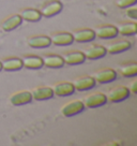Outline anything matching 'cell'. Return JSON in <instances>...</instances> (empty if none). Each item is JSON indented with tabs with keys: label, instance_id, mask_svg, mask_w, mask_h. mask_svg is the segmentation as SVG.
<instances>
[{
	"label": "cell",
	"instance_id": "27",
	"mask_svg": "<svg viewBox=\"0 0 137 146\" xmlns=\"http://www.w3.org/2000/svg\"><path fill=\"white\" fill-rule=\"evenodd\" d=\"M0 70H2V67H1V61H0Z\"/></svg>",
	"mask_w": 137,
	"mask_h": 146
},
{
	"label": "cell",
	"instance_id": "8",
	"mask_svg": "<svg viewBox=\"0 0 137 146\" xmlns=\"http://www.w3.org/2000/svg\"><path fill=\"white\" fill-rule=\"evenodd\" d=\"M73 40L79 43H85V42H90L96 39V35L93 29L90 28H82V29H77L74 32H72Z\"/></svg>",
	"mask_w": 137,
	"mask_h": 146
},
{
	"label": "cell",
	"instance_id": "26",
	"mask_svg": "<svg viewBox=\"0 0 137 146\" xmlns=\"http://www.w3.org/2000/svg\"><path fill=\"white\" fill-rule=\"evenodd\" d=\"M128 90H130V92H132V94H134V95H136L137 94V81H133V82L131 83V85H130V87H128Z\"/></svg>",
	"mask_w": 137,
	"mask_h": 146
},
{
	"label": "cell",
	"instance_id": "6",
	"mask_svg": "<svg viewBox=\"0 0 137 146\" xmlns=\"http://www.w3.org/2000/svg\"><path fill=\"white\" fill-rule=\"evenodd\" d=\"M93 31H94L96 36L100 38V39H111V38L117 36V35H118V30H117L116 26L108 25V24L97 26L94 28Z\"/></svg>",
	"mask_w": 137,
	"mask_h": 146
},
{
	"label": "cell",
	"instance_id": "18",
	"mask_svg": "<svg viewBox=\"0 0 137 146\" xmlns=\"http://www.w3.org/2000/svg\"><path fill=\"white\" fill-rule=\"evenodd\" d=\"M43 66H46L48 68H61L64 64V61L60 55L56 54H46L43 58Z\"/></svg>",
	"mask_w": 137,
	"mask_h": 146
},
{
	"label": "cell",
	"instance_id": "10",
	"mask_svg": "<svg viewBox=\"0 0 137 146\" xmlns=\"http://www.w3.org/2000/svg\"><path fill=\"white\" fill-rule=\"evenodd\" d=\"M32 100V95L30 91L28 90H22L14 92L12 96L10 97V102L15 106H19V105L27 104Z\"/></svg>",
	"mask_w": 137,
	"mask_h": 146
},
{
	"label": "cell",
	"instance_id": "22",
	"mask_svg": "<svg viewBox=\"0 0 137 146\" xmlns=\"http://www.w3.org/2000/svg\"><path fill=\"white\" fill-rule=\"evenodd\" d=\"M118 33L122 36H134L137 32V25L135 22H128V23H121L117 26Z\"/></svg>",
	"mask_w": 137,
	"mask_h": 146
},
{
	"label": "cell",
	"instance_id": "23",
	"mask_svg": "<svg viewBox=\"0 0 137 146\" xmlns=\"http://www.w3.org/2000/svg\"><path fill=\"white\" fill-rule=\"evenodd\" d=\"M119 71L125 78H133L137 74V64L136 62L124 64L119 68Z\"/></svg>",
	"mask_w": 137,
	"mask_h": 146
},
{
	"label": "cell",
	"instance_id": "21",
	"mask_svg": "<svg viewBox=\"0 0 137 146\" xmlns=\"http://www.w3.org/2000/svg\"><path fill=\"white\" fill-rule=\"evenodd\" d=\"M23 67H26L28 69H40L43 67V60L39 56H24L22 58Z\"/></svg>",
	"mask_w": 137,
	"mask_h": 146
},
{
	"label": "cell",
	"instance_id": "16",
	"mask_svg": "<svg viewBox=\"0 0 137 146\" xmlns=\"http://www.w3.org/2000/svg\"><path fill=\"white\" fill-rule=\"evenodd\" d=\"M22 22L23 19L19 16V14H12L1 22V29L3 31H11L16 27H18Z\"/></svg>",
	"mask_w": 137,
	"mask_h": 146
},
{
	"label": "cell",
	"instance_id": "19",
	"mask_svg": "<svg viewBox=\"0 0 137 146\" xmlns=\"http://www.w3.org/2000/svg\"><path fill=\"white\" fill-rule=\"evenodd\" d=\"M1 67L5 71H16L23 68V62L20 58L17 57H9L1 60Z\"/></svg>",
	"mask_w": 137,
	"mask_h": 146
},
{
	"label": "cell",
	"instance_id": "17",
	"mask_svg": "<svg viewBox=\"0 0 137 146\" xmlns=\"http://www.w3.org/2000/svg\"><path fill=\"white\" fill-rule=\"evenodd\" d=\"M82 54L85 56V58L93 60L104 57L106 55V50L103 45H91L84 50Z\"/></svg>",
	"mask_w": 137,
	"mask_h": 146
},
{
	"label": "cell",
	"instance_id": "3",
	"mask_svg": "<svg viewBox=\"0 0 137 146\" xmlns=\"http://www.w3.org/2000/svg\"><path fill=\"white\" fill-rule=\"evenodd\" d=\"M84 109H85V105L82 103V101L73 100L65 103L61 108L60 112H61V114L63 115L64 117H71V116H74L76 114H79L80 112L84 111Z\"/></svg>",
	"mask_w": 137,
	"mask_h": 146
},
{
	"label": "cell",
	"instance_id": "1",
	"mask_svg": "<svg viewBox=\"0 0 137 146\" xmlns=\"http://www.w3.org/2000/svg\"><path fill=\"white\" fill-rule=\"evenodd\" d=\"M130 90L128 87L122 86V85H118V86L113 87L108 94H107V100H109L110 102H120V101L125 100L126 98L130 96Z\"/></svg>",
	"mask_w": 137,
	"mask_h": 146
},
{
	"label": "cell",
	"instance_id": "7",
	"mask_svg": "<svg viewBox=\"0 0 137 146\" xmlns=\"http://www.w3.org/2000/svg\"><path fill=\"white\" fill-rule=\"evenodd\" d=\"M106 53L108 54H118V53H122L131 48V42L128 40H116V41L111 42L106 44L105 46Z\"/></svg>",
	"mask_w": 137,
	"mask_h": 146
},
{
	"label": "cell",
	"instance_id": "15",
	"mask_svg": "<svg viewBox=\"0 0 137 146\" xmlns=\"http://www.w3.org/2000/svg\"><path fill=\"white\" fill-rule=\"evenodd\" d=\"M31 95H32V99L38 101H43V100H48L50 98H53L54 92H53L51 87L39 86V87H36L31 91Z\"/></svg>",
	"mask_w": 137,
	"mask_h": 146
},
{
	"label": "cell",
	"instance_id": "25",
	"mask_svg": "<svg viewBox=\"0 0 137 146\" xmlns=\"http://www.w3.org/2000/svg\"><path fill=\"white\" fill-rule=\"evenodd\" d=\"M125 15H126L128 18L133 19V21H136V19H137V9H136V8H132V9L126 10Z\"/></svg>",
	"mask_w": 137,
	"mask_h": 146
},
{
	"label": "cell",
	"instance_id": "4",
	"mask_svg": "<svg viewBox=\"0 0 137 146\" xmlns=\"http://www.w3.org/2000/svg\"><path fill=\"white\" fill-rule=\"evenodd\" d=\"M107 98L104 94L102 92H94L91 95H88L87 97L84 98L82 103L85 105V108L88 109H94V108H99L101 105L105 104Z\"/></svg>",
	"mask_w": 137,
	"mask_h": 146
},
{
	"label": "cell",
	"instance_id": "12",
	"mask_svg": "<svg viewBox=\"0 0 137 146\" xmlns=\"http://www.w3.org/2000/svg\"><path fill=\"white\" fill-rule=\"evenodd\" d=\"M50 42L56 45H70L73 43V36L70 32H55L49 36Z\"/></svg>",
	"mask_w": 137,
	"mask_h": 146
},
{
	"label": "cell",
	"instance_id": "14",
	"mask_svg": "<svg viewBox=\"0 0 137 146\" xmlns=\"http://www.w3.org/2000/svg\"><path fill=\"white\" fill-rule=\"evenodd\" d=\"M73 84V86L75 89H77L79 91H84V90H88V89H91L92 87H94L96 85V81L92 76H89V75H82V76H79L77 78Z\"/></svg>",
	"mask_w": 137,
	"mask_h": 146
},
{
	"label": "cell",
	"instance_id": "13",
	"mask_svg": "<svg viewBox=\"0 0 137 146\" xmlns=\"http://www.w3.org/2000/svg\"><path fill=\"white\" fill-rule=\"evenodd\" d=\"M64 64H71V66H75V64H80L85 61V56L82 54V52L79 50H71V52H67L64 53L62 56Z\"/></svg>",
	"mask_w": 137,
	"mask_h": 146
},
{
	"label": "cell",
	"instance_id": "2",
	"mask_svg": "<svg viewBox=\"0 0 137 146\" xmlns=\"http://www.w3.org/2000/svg\"><path fill=\"white\" fill-rule=\"evenodd\" d=\"M62 10V3L58 0H50L47 1L40 8V13L44 17H51L55 16Z\"/></svg>",
	"mask_w": 137,
	"mask_h": 146
},
{
	"label": "cell",
	"instance_id": "11",
	"mask_svg": "<svg viewBox=\"0 0 137 146\" xmlns=\"http://www.w3.org/2000/svg\"><path fill=\"white\" fill-rule=\"evenodd\" d=\"M51 89H53L54 95H56V96H58V97L70 96V95H72L74 91H75V88H74L73 84L70 82L57 83V84L54 85V87H53Z\"/></svg>",
	"mask_w": 137,
	"mask_h": 146
},
{
	"label": "cell",
	"instance_id": "24",
	"mask_svg": "<svg viewBox=\"0 0 137 146\" xmlns=\"http://www.w3.org/2000/svg\"><path fill=\"white\" fill-rule=\"evenodd\" d=\"M136 1L137 0H115V3L120 9H125V8L135 5Z\"/></svg>",
	"mask_w": 137,
	"mask_h": 146
},
{
	"label": "cell",
	"instance_id": "20",
	"mask_svg": "<svg viewBox=\"0 0 137 146\" xmlns=\"http://www.w3.org/2000/svg\"><path fill=\"white\" fill-rule=\"evenodd\" d=\"M19 16L22 17L23 21H27V22H38L42 17L40 11L32 9V8H26V9L20 10Z\"/></svg>",
	"mask_w": 137,
	"mask_h": 146
},
{
	"label": "cell",
	"instance_id": "9",
	"mask_svg": "<svg viewBox=\"0 0 137 146\" xmlns=\"http://www.w3.org/2000/svg\"><path fill=\"white\" fill-rule=\"evenodd\" d=\"M28 45L32 48H45L50 45L49 36L44 35H38V36H31L27 39Z\"/></svg>",
	"mask_w": 137,
	"mask_h": 146
},
{
	"label": "cell",
	"instance_id": "5",
	"mask_svg": "<svg viewBox=\"0 0 137 146\" xmlns=\"http://www.w3.org/2000/svg\"><path fill=\"white\" fill-rule=\"evenodd\" d=\"M117 78V72L115 71L114 69L110 68H104L100 69L94 73V81L100 84H106V83L113 82L114 80H116Z\"/></svg>",
	"mask_w": 137,
	"mask_h": 146
}]
</instances>
